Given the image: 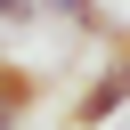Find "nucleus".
I'll list each match as a JSON object with an SVG mask.
<instances>
[{
	"label": "nucleus",
	"instance_id": "obj_1",
	"mask_svg": "<svg viewBox=\"0 0 130 130\" xmlns=\"http://www.w3.org/2000/svg\"><path fill=\"white\" fill-rule=\"evenodd\" d=\"M122 106H130V32H114V41H106V65H98V73H89V89L65 106V130H106Z\"/></svg>",
	"mask_w": 130,
	"mask_h": 130
},
{
	"label": "nucleus",
	"instance_id": "obj_2",
	"mask_svg": "<svg viewBox=\"0 0 130 130\" xmlns=\"http://www.w3.org/2000/svg\"><path fill=\"white\" fill-rule=\"evenodd\" d=\"M41 24H65V32H106V0H41Z\"/></svg>",
	"mask_w": 130,
	"mask_h": 130
},
{
	"label": "nucleus",
	"instance_id": "obj_3",
	"mask_svg": "<svg viewBox=\"0 0 130 130\" xmlns=\"http://www.w3.org/2000/svg\"><path fill=\"white\" fill-rule=\"evenodd\" d=\"M0 24H41V0H0Z\"/></svg>",
	"mask_w": 130,
	"mask_h": 130
}]
</instances>
